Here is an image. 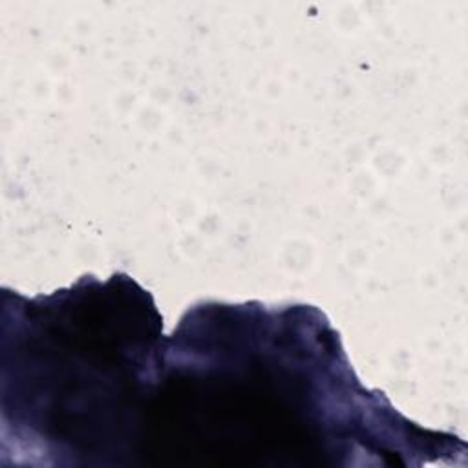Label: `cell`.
Returning a JSON list of instances; mask_svg holds the SVG:
<instances>
[{
  "mask_svg": "<svg viewBox=\"0 0 468 468\" xmlns=\"http://www.w3.org/2000/svg\"><path fill=\"white\" fill-rule=\"evenodd\" d=\"M435 431L355 377L313 305L207 302L165 340L141 463L176 466L378 464L433 453Z\"/></svg>",
  "mask_w": 468,
  "mask_h": 468,
  "instance_id": "obj_1",
  "label": "cell"
},
{
  "mask_svg": "<svg viewBox=\"0 0 468 468\" xmlns=\"http://www.w3.org/2000/svg\"><path fill=\"white\" fill-rule=\"evenodd\" d=\"M165 340L152 294L122 272L35 298L4 289V453L51 464L137 455Z\"/></svg>",
  "mask_w": 468,
  "mask_h": 468,
  "instance_id": "obj_2",
  "label": "cell"
}]
</instances>
